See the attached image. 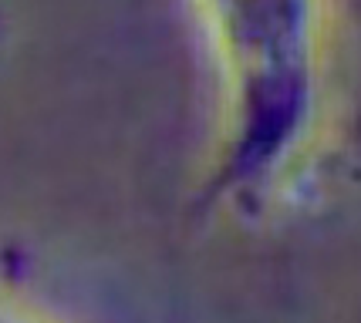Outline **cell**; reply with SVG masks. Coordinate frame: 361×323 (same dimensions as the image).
I'll list each match as a JSON object with an SVG mask.
<instances>
[{
  "label": "cell",
  "mask_w": 361,
  "mask_h": 323,
  "mask_svg": "<svg viewBox=\"0 0 361 323\" xmlns=\"http://www.w3.org/2000/svg\"><path fill=\"white\" fill-rule=\"evenodd\" d=\"M223 84L216 185L267 179L317 105V0H196Z\"/></svg>",
  "instance_id": "1"
},
{
  "label": "cell",
  "mask_w": 361,
  "mask_h": 323,
  "mask_svg": "<svg viewBox=\"0 0 361 323\" xmlns=\"http://www.w3.org/2000/svg\"><path fill=\"white\" fill-rule=\"evenodd\" d=\"M0 323H34V320H27L24 313H17V310H11V307H4V303H0Z\"/></svg>",
  "instance_id": "2"
}]
</instances>
